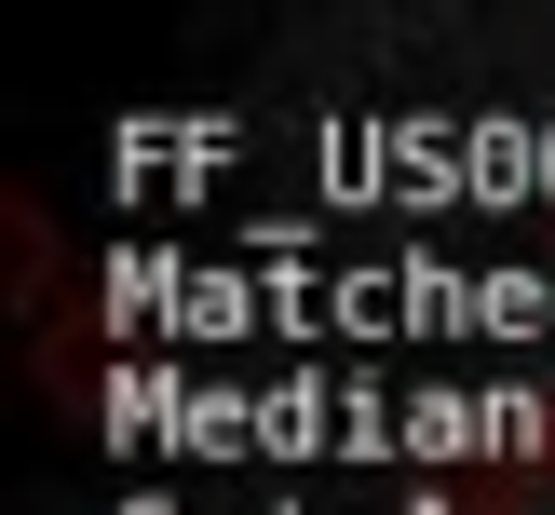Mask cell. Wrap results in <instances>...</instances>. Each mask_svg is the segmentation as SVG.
I'll return each instance as SVG.
<instances>
[{
  "mask_svg": "<svg viewBox=\"0 0 555 515\" xmlns=\"http://www.w3.org/2000/svg\"><path fill=\"white\" fill-rule=\"evenodd\" d=\"M95 298L163 339H542L555 271H448V258H108Z\"/></svg>",
  "mask_w": 555,
  "mask_h": 515,
  "instance_id": "1",
  "label": "cell"
},
{
  "mask_svg": "<svg viewBox=\"0 0 555 515\" xmlns=\"http://www.w3.org/2000/svg\"><path fill=\"white\" fill-rule=\"evenodd\" d=\"M325 177L339 190H448V204H502V190H542L555 204V123H339L325 136Z\"/></svg>",
  "mask_w": 555,
  "mask_h": 515,
  "instance_id": "3",
  "label": "cell"
},
{
  "mask_svg": "<svg viewBox=\"0 0 555 515\" xmlns=\"http://www.w3.org/2000/svg\"><path fill=\"white\" fill-rule=\"evenodd\" d=\"M108 421L150 448H339V461H475V448H542L529 394H379V379H177V366H108Z\"/></svg>",
  "mask_w": 555,
  "mask_h": 515,
  "instance_id": "2",
  "label": "cell"
}]
</instances>
